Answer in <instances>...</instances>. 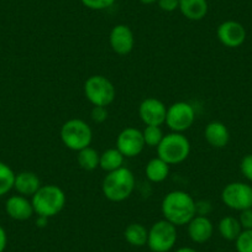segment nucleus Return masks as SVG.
Segmentation results:
<instances>
[{"mask_svg": "<svg viewBox=\"0 0 252 252\" xmlns=\"http://www.w3.org/2000/svg\"><path fill=\"white\" fill-rule=\"evenodd\" d=\"M174 252H198L197 250L195 249H193V247H181V249H178V250H176V251Z\"/></svg>", "mask_w": 252, "mask_h": 252, "instance_id": "f704fd0d", "label": "nucleus"}, {"mask_svg": "<svg viewBox=\"0 0 252 252\" xmlns=\"http://www.w3.org/2000/svg\"><path fill=\"white\" fill-rule=\"evenodd\" d=\"M99 159H100V154L91 146L78 151V156H77L79 167L87 172H92L98 168Z\"/></svg>", "mask_w": 252, "mask_h": 252, "instance_id": "5701e85b", "label": "nucleus"}, {"mask_svg": "<svg viewBox=\"0 0 252 252\" xmlns=\"http://www.w3.org/2000/svg\"><path fill=\"white\" fill-rule=\"evenodd\" d=\"M15 176L16 174L8 164L0 162V198L8 194L14 188Z\"/></svg>", "mask_w": 252, "mask_h": 252, "instance_id": "b1692460", "label": "nucleus"}, {"mask_svg": "<svg viewBox=\"0 0 252 252\" xmlns=\"http://www.w3.org/2000/svg\"><path fill=\"white\" fill-rule=\"evenodd\" d=\"M239 221L241 224L242 230H250L252 229V208L245 209L240 212Z\"/></svg>", "mask_w": 252, "mask_h": 252, "instance_id": "c756f323", "label": "nucleus"}, {"mask_svg": "<svg viewBox=\"0 0 252 252\" xmlns=\"http://www.w3.org/2000/svg\"><path fill=\"white\" fill-rule=\"evenodd\" d=\"M5 210L11 219L18 221H25L35 214L31 200L24 195H13L9 198L5 203Z\"/></svg>", "mask_w": 252, "mask_h": 252, "instance_id": "2eb2a0df", "label": "nucleus"}, {"mask_svg": "<svg viewBox=\"0 0 252 252\" xmlns=\"http://www.w3.org/2000/svg\"><path fill=\"white\" fill-rule=\"evenodd\" d=\"M84 95L93 106H109L115 99L116 91L110 79L95 74L84 82Z\"/></svg>", "mask_w": 252, "mask_h": 252, "instance_id": "423d86ee", "label": "nucleus"}, {"mask_svg": "<svg viewBox=\"0 0 252 252\" xmlns=\"http://www.w3.org/2000/svg\"><path fill=\"white\" fill-rule=\"evenodd\" d=\"M235 247L237 252H252V229L242 230L235 240Z\"/></svg>", "mask_w": 252, "mask_h": 252, "instance_id": "a878e982", "label": "nucleus"}, {"mask_svg": "<svg viewBox=\"0 0 252 252\" xmlns=\"http://www.w3.org/2000/svg\"><path fill=\"white\" fill-rule=\"evenodd\" d=\"M124 161H125L124 155L116 147H113V149H108L103 154H100L99 167L106 173H109V172L116 171V169L124 167Z\"/></svg>", "mask_w": 252, "mask_h": 252, "instance_id": "412c9836", "label": "nucleus"}, {"mask_svg": "<svg viewBox=\"0 0 252 252\" xmlns=\"http://www.w3.org/2000/svg\"><path fill=\"white\" fill-rule=\"evenodd\" d=\"M218 230L222 239L227 240V241H235L242 231L241 224H240L239 219L235 217H224L220 219L219 224H218Z\"/></svg>", "mask_w": 252, "mask_h": 252, "instance_id": "4be33fe9", "label": "nucleus"}, {"mask_svg": "<svg viewBox=\"0 0 252 252\" xmlns=\"http://www.w3.org/2000/svg\"><path fill=\"white\" fill-rule=\"evenodd\" d=\"M61 140L71 151H81L91 146L93 141V130L87 121L82 119H69L61 127Z\"/></svg>", "mask_w": 252, "mask_h": 252, "instance_id": "20e7f679", "label": "nucleus"}, {"mask_svg": "<svg viewBox=\"0 0 252 252\" xmlns=\"http://www.w3.org/2000/svg\"><path fill=\"white\" fill-rule=\"evenodd\" d=\"M145 146L146 145H145L142 131L131 126L121 130L116 139V149L124 155L125 158L139 156L144 151Z\"/></svg>", "mask_w": 252, "mask_h": 252, "instance_id": "9d476101", "label": "nucleus"}, {"mask_svg": "<svg viewBox=\"0 0 252 252\" xmlns=\"http://www.w3.org/2000/svg\"><path fill=\"white\" fill-rule=\"evenodd\" d=\"M142 136H144L145 145L149 147H156L161 144L162 139H163L164 134L162 131L161 126H154V125H146L145 129L142 130Z\"/></svg>", "mask_w": 252, "mask_h": 252, "instance_id": "393cba45", "label": "nucleus"}, {"mask_svg": "<svg viewBox=\"0 0 252 252\" xmlns=\"http://www.w3.org/2000/svg\"><path fill=\"white\" fill-rule=\"evenodd\" d=\"M109 43L110 47L116 55L126 56L129 55L135 46V36L131 29L127 25L119 24L115 25L109 35Z\"/></svg>", "mask_w": 252, "mask_h": 252, "instance_id": "ddd939ff", "label": "nucleus"}, {"mask_svg": "<svg viewBox=\"0 0 252 252\" xmlns=\"http://www.w3.org/2000/svg\"><path fill=\"white\" fill-rule=\"evenodd\" d=\"M161 212L163 219L174 226H184L197 215L195 200L184 190H172L162 199Z\"/></svg>", "mask_w": 252, "mask_h": 252, "instance_id": "f257e3e1", "label": "nucleus"}, {"mask_svg": "<svg viewBox=\"0 0 252 252\" xmlns=\"http://www.w3.org/2000/svg\"><path fill=\"white\" fill-rule=\"evenodd\" d=\"M179 11L188 20L199 21L209 11L208 0H179Z\"/></svg>", "mask_w": 252, "mask_h": 252, "instance_id": "a211bd4d", "label": "nucleus"}, {"mask_svg": "<svg viewBox=\"0 0 252 252\" xmlns=\"http://www.w3.org/2000/svg\"><path fill=\"white\" fill-rule=\"evenodd\" d=\"M240 171H241L242 176L252 183V154L242 157L241 162H240Z\"/></svg>", "mask_w": 252, "mask_h": 252, "instance_id": "cd10ccee", "label": "nucleus"}, {"mask_svg": "<svg viewBox=\"0 0 252 252\" xmlns=\"http://www.w3.org/2000/svg\"><path fill=\"white\" fill-rule=\"evenodd\" d=\"M158 8L166 13H173L179 8V0H158Z\"/></svg>", "mask_w": 252, "mask_h": 252, "instance_id": "7c9ffc66", "label": "nucleus"}, {"mask_svg": "<svg viewBox=\"0 0 252 252\" xmlns=\"http://www.w3.org/2000/svg\"><path fill=\"white\" fill-rule=\"evenodd\" d=\"M6 245H8V235L4 227L0 225V252H4Z\"/></svg>", "mask_w": 252, "mask_h": 252, "instance_id": "473e14b6", "label": "nucleus"}, {"mask_svg": "<svg viewBox=\"0 0 252 252\" xmlns=\"http://www.w3.org/2000/svg\"><path fill=\"white\" fill-rule=\"evenodd\" d=\"M195 121V109L188 101H177L167 108L166 124L173 132H182L189 130Z\"/></svg>", "mask_w": 252, "mask_h": 252, "instance_id": "6e6552de", "label": "nucleus"}, {"mask_svg": "<svg viewBox=\"0 0 252 252\" xmlns=\"http://www.w3.org/2000/svg\"><path fill=\"white\" fill-rule=\"evenodd\" d=\"M204 139L214 149H224L230 141V131L221 121H210L205 126Z\"/></svg>", "mask_w": 252, "mask_h": 252, "instance_id": "dca6fc26", "label": "nucleus"}, {"mask_svg": "<svg viewBox=\"0 0 252 252\" xmlns=\"http://www.w3.org/2000/svg\"><path fill=\"white\" fill-rule=\"evenodd\" d=\"M86 8L91 10H105L113 6L116 0H81Z\"/></svg>", "mask_w": 252, "mask_h": 252, "instance_id": "bb28decb", "label": "nucleus"}, {"mask_svg": "<svg viewBox=\"0 0 252 252\" xmlns=\"http://www.w3.org/2000/svg\"><path fill=\"white\" fill-rule=\"evenodd\" d=\"M178 232L177 226L162 219L149 229L147 246L152 252H169L176 246Z\"/></svg>", "mask_w": 252, "mask_h": 252, "instance_id": "0eeeda50", "label": "nucleus"}, {"mask_svg": "<svg viewBox=\"0 0 252 252\" xmlns=\"http://www.w3.org/2000/svg\"><path fill=\"white\" fill-rule=\"evenodd\" d=\"M145 174L152 183H162L169 176V164L157 156L147 162L145 167Z\"/></svg>", "mask_w": 252, "mask_h": 252, "instance_id": "6ab92c4d", "label": "nucleus"}, {"mask_svg": "<svg viewBox=\"0 0 252 252\" xmlns=\"http://www.w3.org/2000/svg\"><path fill=\"white\" fill-rule=\"evenodd\" d=\"M195 208H197V215H205L208 217L210 212H212V204L209 200H199L195 202Z\"/></svg>", "mask_w": 252, "mask_h": 252, "instance_id": "2f4dec72", "label": "nucleus"}, {"mask_svg": "<svg viewBox=\"0 0 252 252\" xmlns=\"http://www.w3.org/2000/svg\"><path fill=\"white\" fill-rule=\"evenodd\" d=\"M31 203L37 217L50 219L60 214L66 207L67 197L61 187L56 184H45L31 197Z\"/></svg>", "mask_w": 252, "mask_h": 252, "instance_id": "7ed1b4c3", "label": "nucleus"}, {"mask_svg": "<svg viewBox=\"0 0 252 252\" xmlns=\"http://www.w3.org/2000/svg\"><path fill=\"white\" fill-rule=\"evenodd\" d=\"M190 154V142L182 132H169L162 139L157 146V156L164 162L172 164H179L186 161Z\"/></svg>", "mask_w": 252, "mask_h": 252, "instance_id": "39448f33", "label": "nucleus"}, {"mask_svg": "<svg viewBox=\"0 0 252 252\" xmlns=\"http://www.w3.org/2000/svg\"><path fill=\"white\" fill-rule=\"evenodd\" d=\"M41 179L36 173L30 171L20 172L15 176L14 188L16 192L24 197H32L41 188Z\"/></svg>", "mask_w": 252, "mask_h": 252, "instance_id": "f3484780", "label": "nucleus"}, {"mask_svg": "<svg viewBox=\"0 0 252 252\" xmlns=\"http://www.w3.org/2000/svg\"><path fill=\"white\" fill-rule=\"evenodd\" d=\"M221 200L227 208L236 212L252 208V186L244 182H231L221 190Z\"/></svg>", "mask_w": 252, "mask_h": 252, "instance_id": "1a4fd4ad", "label": "nucleus"}, {"mask_svg": "<svg viewBox=\"0 0 252 252\" xmlns=\"http://www.w3.org/2000/svg\"><path fill=\"white\" fill-rule=\"evenodd\" d=\"M158 0H140V3H142L144 5H152V4L157 3Z\"/></svg>", "mask_w": 252, "mask_h": 252, "instance_id": "c9c22d12", "label": "nucleus"}, {"mask_svg": "<svg viewBox=\"0 0 252 252\" xmlns=\"http://www.w3.org/2000/svg\"><path fill=\"white\" fill-rule=\"evenodd\" d=\"M187 231L189 239L194 244H205L212 239L214 234V225L212 220L205 215H195L187 224Z\"/></svg>", "mask_w": 252, "mask_h": 252, "instance_id": "4468645a", "label": "nucleus"}, {"mask_svg": "<svg viewBox=\"0 0 252 252\" xmlns=\"http://www.w3.org/2000/svg\"><path fill=\"white\" fill-rule=\"evenodd\" d=\"M124 237L131 246L142 247L147 245L149 229H146V226L140 222H132L126 226L125 231H124Z\"/></svg>", "mask_w": 252, "mask_h": 252, "instance_id": "aec40b11", "label": "nucleus"}, {"mask_svg": "<svg viewBox=\"0 0 252 252\" xmlns=\"http://www.w3.org/2000/svg\"><path fill=\"white\" fill-rule=\"evenodd\" d=\"M167 106L157 98H146L139 106V115L145 125L162 126L166 121Z\"/></svg>", "mask_w": 252, "mask_h": 252, "instance_id": "f8f14e48", "label": "nucleus"}, {"mask_svg": "<svg viewBox=\"0 0 252 252\" xmlns=\"http://www.w3.org/2000/svg\"><path fill=\"white\" fill-rule=\"evenodd\" d=\"M136 179L134 173L126 167L109 172L101 183V192L104 197L113 203H121L129 199L135 190Z\"/></svg>", "mask_w": 252, "mask_h": 252, "instance_id": "f03ea898", "label": "nucleus"}, {"mask_svg": "<svg viewBox=\"0 0 252 252\" xmlns=\"http://www.w3.org/2000/svg\"><path fill=\"white\" fill-rule=\"evenodd\" d=\"M218 40L229 48H237L246 40V29L235 20H226L218 26Z\"/></svg>", "mask_w": 252, "mask_h": 252, "instance_id": "9b49d317", "label": "nucleus"}, {"mask_svg": "<svg viewBox=\"0 0 252 252\" xmlns=\"http://www.w3.org/2000/svg\"><path fill=\"white\" fill-rule=\"evenodd\" d=\"M108 109L106 106H93L91 111V118L94 123L101 124L108 119Z\"/></svg>", "mask_w": 252, "mask_h": 252, "instance_id": "c85d7f7f", "label": "nucleus"}, {"mask_svg": "<svg viewBox=\"0 0 252 252\" xmlns=\"http://www.w3.org/2000/svg\"><path fill=\"white\" fill-rule=\"evenodd\" d=\"M48 222V219L45 217H37V220H36V225H37L38 227H45L46 225H47Z\"/></svg>", "mask_w": 252, "mask_h": 252, "instance_id": "72a5a7b5", "label": "nucleus"}]
</instances>
